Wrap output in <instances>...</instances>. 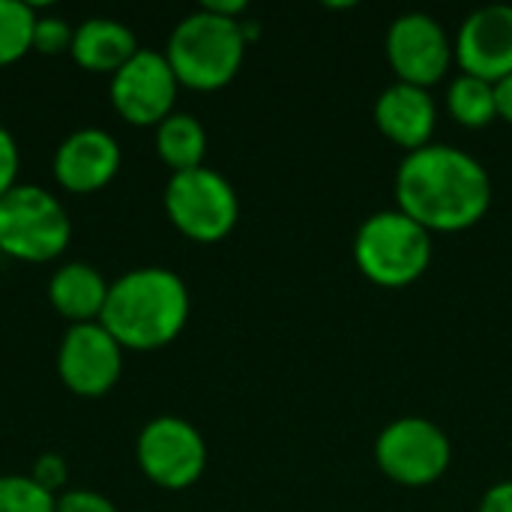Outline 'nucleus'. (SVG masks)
<instances>
[{
	"mask_svg": "<svg viewBox=\"0 0 512 512\" xmlns=\"http://www.w3.org/2000/svg\"><path fill=\"white\" fill-rule=\"evenodd\" d=\"M492 207V177L480 159L450 144L405 153L396 171V210L429 234L468 231Z\"/></svg>",
	"mask_w": 512,
	"mask_h": 512,
	"instance_id": "nucleus-1",
	"label": "nucleus"
},
{
	"mask_svg": "<svg viewBox=\"0 0 512 512\" xmlns=\"http://www.w3.org/2000/svg\"><path fill=\"white\" fill-rule=\"evenodd\" d=\"M189 312L186 282L168 267L147 264L111 282L99 324L123 351H159L186 330Z\"/></svg>",
	"mask_w": 512,
	"mask_h": 512,
	"instance_id": "nucleus-2",
	"label": "nucleus"
},
{
	"mask_svg": "<svg viewBox=\"0 0 512 512\" xmlns=\"http://www.w3.org/2000/svg\"><path fill=\"white\" fill-rule=\"evenodd\" d=\"M246 48L249 39L243 33V21L198 6L174 24L162 54L171 63L180 87L213 93L237 78Z\"/></svg>",
	"mask_w": 512,
	"mask_h": 512,
	"instance_id": "nucleus-3",
	"label": "nucleus"
},
{
	"mask_svg": "<svg viewBox=\"0 0 512 512\" xmlns=\"http://www.w3.org/2000/svg\"><path fill=\"white\" fill-rule=\"evenodd\" d=\"M432 234L402 210L372 213L354 237V264L378 288H408L432 264Z\"/></svg>",
	"mask_w": 512,
	"mask_h": 512,
	"instance_id": "nucleus-4",
	"label": "nucleus"
},
{
	"mask_svg": "<svg viewBox=\"0 0 512 512\" xmlns=\"http://www.w3.org/2000/svg\"><path fill=\"white\" fill-rule=\"evenodd\" d=\"M72 240L63 201L36 183H18L0 198V252L21 264H51Z\"/></svg>",
	"mask_w": 512,
	"mask_h": 512,
	"instance_id": "nucleus-5",
	"label": "nucleus"
},
{
	"mask_svg": "<svg viewBox=\"0 0 512 512\" xmlns=\"http://www.w3.org/2000/svg\"><path fill=\"white\" fill-rule=\"evenodd\" d=\"M171 225L192 243L210 246L225 240L240 222V198L228 177L201 165L171 174L162 192Z\"/></svg>",
	"mask_w": 512,
	"mask_h": 512,
	"instance_id": "nucleus-6",
	"label": "nucleus"
},
{
	"mask_svg": "<svg viewBox=\"0 0 512 512\" xmlns=\"http://www.w3.org/2000/svg\"><path fill=\"white\" fill-rule=\"evenodd\" d=\"M375 462L396 486L426 489L447 474L453 444L438 423L426 417H399L381 429L375 441Z\"/></svg>",
	"mask_w": 512,
	"mask_h": 512,
	"instance_id": "nucleus-7",
	"label": "nucleus"
},
{
	"mask_svg": "<svg viewBox=\"0 0 512 512\" xmlns=\"http://www.w3.org/2000/svg\"><path fill=\"white\" fill-rule=\"evenodd\" d=\"M141 474L165 492L192 489L207 471V441L183 417H153L135 441Z\"/></svg>",
	"mask_w": 512,
	"mask_h": 512,
	"instance_id": "nucleus-8",
	"label": "nucleus"
},
{
	"mask_svg": "<svg viewBox=\"0 0 512 512\" xmlns=\"http://www.w3.org/2000/svg\"><path fill=\"white\" fill-rule=\"evenodd\" d=\"M177 93L180 81L165 54L156 48H138V54L108 81V96L117 117L144 129H156L177 111Z\"/></svg>",
	"mask_w": 512,
	"mask_h": 512,
	"instance_id": "nucleus-9",
	"label": "nucleus"
},
{
	"mask_svg": "<svg viewBox=\"0 0 512 512\" xmlns=\"http://www.w3.org/2000/svg\"><path fill=\"white\" fill-rule=\"evenodd\" d=\"M123 354L126 351L99 321L66 327L57 345V378L81 399L108 396L123 375Z\"/></svg>",
	"mask_w": 512,
	"mask_h": 512,
	"instance_id": "nucleus-10",
	"label": "nucleus"
},
{
	"mask_svg": "<svg viewBox=\"0 0 512 512\" xmlns=\"http://www.w3.org/2000/svg\"><path fill=\"white\" fill-rule=\"evenodd\" d=\"M387 60L399 81L429 90L450 72L456 54L438 18L405 12L387 30Z\"/></svg>",
	"mask_w": 512,
	"mask_h": 512,
	"instance_id": "nucleus-11",
	"label": "nucleus"
},
{
	"mask_svg": "<svg viewBox=\"0 0 512 512\" xmlns=\"http://www.w3.org/2000/svg\"><path fill=\"white\" fill-rule=\"evenodd\" d=\"M123 165V150L108 129L84 126L69 132L54 150V180L69 195L102 192Z\"/></svg>",
	"mask_w": 512,
	"mask_h": 512,
	"instance_id": "nucleus-12",
	"label": "nucleus"
},
{
	"mask_svg": "<svg viewBox=\"0 0 512 512\" xmlns=\"http://www.w3.org/2000/svg\"><path fill=\"white\" fill-rule=\"evenodd\" d=\"M453 54L462 72L483 81L498 84L512 75V6L492 3L474 9L456 33Z\"/></svg>",
	"mask_w": 512,
	"mask_h": 512,
	"instance_id": "nucleus-13",
	"label": "nucleus"
},
{
	"mask_svg": "<svg viewBox=\"0 0 512 512\" xmlns=\"http://www.w3.org/2000/svg\"><path fill=\"white\" fill-rule=\"evenodd\" d=\"M375 123L387 141L399 144L405 153H414L432 144L438 126L435 96L426 87L396 81L384 87L381 96L375 99Z\"/></svg>",
	"mask_w": 512,
	"mask_h": 512,
	"instance_id": "nucleus-14",
	"label": "nucleus"
},
{
	"mask_svg": "<svg viewBox=\"0 0 512 512\" xmlns=\"http://www.w3.org/2000/svg\"><path fill=\"white\" fill-rule=\"evenodd\" d=\"M138 48L141 45L129 24L108 18V15H93L75 24L69 57L84 72L114 75L120 66H126L138 54Z\"/></svg>",
	"mask_w": 512,
	"mask_h": 512,
	"instance_id": "nucleus-15",
	"label": "nucleus"
},
{
	"mask_svg": "<svg viewBox=\"0 0 512 512\" xmlns=\"http://www.w3.org/2000/svg\"><path fill=\"white\" fill-rule=\"evenodd\" d=\"M111 282L90 261H63L48 279V303L51 309L75 324H93L102 318Z\"/></svg>",
	"mask_w": 512,
	"mask_h": 512,
	"instance_id": "nucleus-16",
	"label": "nucleus"
},
{
	"mask_svg": "<svg viewBox=\"0 0 512 512\" xmlns=\"http://www.w3.org/2000/svg\"><path fill=\"white\" fill-rule=\"evenodd\" d=\"M153 147L159 162L171 174H183L204 165L207 156V129L189 111H174L153 129Z\"/></svg>",
	"mask_w": 512,
	"mask_h": 512,
	"instance_id": "nucleus-17",
	"label": "nucleus"
},
{
	"mask_svg": "<svg viewBox=\"0 0 512 512\" xmlns=\"http://www.w3.org/2000/svg\"><path fill=\"white\" fill-rule=\"evenodd\" d=\"M447 114L465 129H486L498 120L495 84L462 72L447 87Z\"/></svg>",
	"mask_w": 512,
	"mask_h": 512,
	"instance_id": "nucleus-18",
	"label": "nucleus"
},
{
	"mask_svg": "<svg viewBox=\"0 0 512 512\" xmlns=\"http://www.w3.org/2000/svg\"><path fill=\"white\" fill-rule=\"evenodd\" d=\"M39 12L21 0H0V69L33 51V24Z\"/></svg>",
	"mask_w": 512,
	"mask_h": 512,
	"instance_id": "nucleus-19",
	"label": "nucleus"
},
{
	"mask_svg": "<svg viewBox=\"0 0 512 512\" xmlns=\"http://www.w3.org/2000/svg\"><path fill=\"white\" fill-rule=\"evenodd\" d=\"M54 501L30 474H0V512H54Z\"/></svg>",
	"mask_w": 512,
	"mask_h": 512,
	"instance_id": "nucleus-20",
	"label": "nucleus"
},
{
	"mask_svg": "<svg viewBox=\"0 0 512 512\" xmlns=\"http://www.w3.org/2000/svg\"><path fill=\"white\" fill-rule=\"evenodd\" d=\"M75 27L60 15H39L33 24V51L45 57L69 54Z\"/></svg>",
	"mask_w": 512,
	"mask_h": 512,
	"instance_id": "nucleus-21",
	"label": "nucleus"
},
{
	"mask_svg": "<svg viewBox=\"0 0 512 512\" xmlns=\"http://www.w3.org/2000/svg\"><path fill=\"white\" fill-rule=\"evenodd\" d=\"M30 480L51 495H63L69 483V462L60 453H42L30 468Z\"/></svg>",
	"mask_w": 512,
	"mask_h": 512,
	"instance_id": "nucleus-22",
	"label": "nucleus"
},
{
	"mask_svg": "<svg viewBox=\"0 0 512 512\" xmlns=\"http://www.w3.org/2000/svg\"><path fill=\"white\" fill-rule=\"evenodd\" d=\"M54 512H120L117 504L93 489H66L63 495H57Z\"/></svg>",
	"mask_w": 512,
	"mask_h": 512,
	"instance_id": "nucleus-23",
	"label": "nucleus"
},
{
	"mask_svg": "<svg viewBox=\"0 0 512 512\" xmlns=\"http://www.w3.org/2000/svg\"><path fill=\"white\" fill-rule=\"evenodd\" d=\"M18 168H21L18 141L6 126H0V198L18 186Z\"/></svg>",
	"mask_w": 512,
	"mask_h": 512,
	"instance_id": "nucleus-24",
	"label": "nucleus"
},
{
	"mask_svg": "<svg viewBox=\"0 0 512 512\" xmlns=\"http://www.w3.org/2000/svg\"><path fill=\"white\" fill-rule=\"evenodd\" d=\"M477 512H512V480L495 483V486L483 495L480 510Z\"/></svg>",
	"mask_w": 512,
	"mask_h": 512,
	"instance_id": "nucleus-25",
	"label": "nucleus"
},
{
	"mask_svg": "<svg viewBox=\"0 0 512 512\" xmlns=\"http://www.w3.org/2000/svg\"><path fill=\"white\" fill-rule=\"evenodd\" d=\"M495 99H498V117L512 126V75L495 84Z\"/></svg>",
	"mask_w": 512,
	"mask_h": 512,
	"instance_id": "nucleus-26",
	"label": "nucleus"
}]
</instances>
